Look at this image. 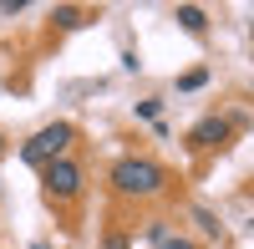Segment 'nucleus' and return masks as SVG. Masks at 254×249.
I'll return each instance as SVG.
<instances>
[{
  "mask_svg": "<svg viewBox=\"0 0 254 249\" xmlns=\"http://www.w3.org/2000/svg\"><path fill=\"white\" fill-rule=\"evenodd\" d=\"M198 224H203V234H208V239H219V219L208 214V209H198Z\"/></svg>",
  "mask_w": 254,
  "mask_h": 249,
  "instance_id": "9d476101",
  "label": "nucleus"
},
{
  "mask_svg": "<svg viewBox=\"0 0 254 249\" xmlns=\"http://www.w3.org/2000/svg\"><path fill=\"white\" fill-rule=\"evenodd\" d=\"M229 137H234V117H203V122L188 127V148L214 153V148H229Z\"/></svg>",
  "mask_w": 254,
  "mask_h": 249,
  "instance_id": "20e7f679",
  "label": "nucleus"
},
{
  "mask_svg": "<svg viewBox=\"0 0 254 249\" xmlns=\"http://www.w3.org/2000/svg\"><path fill=\"white\" fill-rule=\"evenodd\" d=\"M203 81H208V71H203V66H193V71H188V76L178 81V92H198Z\"/></svg>",
  "mask_w": 254,
  "mask_h": 249,
  "instance_id": "0eeeda50",
  "label": "nucleus"
},
{
  "mask_svg": "<svg viewBox=\"0 0 254 249\" xmlns=\"http://www.w3.org/2000/svg\"><path fill=\"white\" fill-rule=\"evenodd\" d=\"M31 249H51V244H31Z\"/></svg>",
  "mask_w": 254,
  "mask_h": 249,
  "instance_id": "f8f14e48",
  "label": "nucleus"
},
{
  "mask_svg": "<svg viewBox=\"0 0 254 249\" xmlns=\"http://www.w3.org/2000/svg\"><path fill=\"white\" fill-rule=\"evenodd\" d=\"M107 249H127V239H122V234H112V239H107Z\"/></svg>",
  "mask_w": 254,
  "mask_h": 249,
  "instance_id": "9b49d317",
  "label": "nucleus"
},
{
  "mask_svg": "<svg viewBox=\"0 0 254 249\" xmlns=\"http://www.w3.org/2000/svg\"><path fill=\"white\" fill-rule=\"evenodd\" d=\"M158 112H163V102H158V97H147V102H137V117H142V122H158Z\"/></svg>",
  "mask_w": 254,
  "mask_h": 249,
  "instance_id": "1a4fd4ad",
  "label": "nucleus"
},
{
  "mask_svg": "<svg viewBox=\"0 0 254 249\" xmlns=\"http://www.w3.org/2000/svg\"><path fill=\"white\" fill-rule=\"evenodd\" d=\"M0 153H5V137H0Z\"/></svg>",
  "mask_w": 254,
  "mask_h": 249,
  "instance_id": "ddd939ff",
  "label": "nucleus"
},
{
  "mask_svg": "<svg viewBox=\"0 0 254 249\" xmlns=\"http://www.w3.org/2000/svg\"><path fill=\"white\" fill-rule=\"evenodd\" d=\"M163 183H168V173L153 158H117L112 163V188L122 198H153V193H163Z\"/></svg>",
  "mask_w": 254,
  "mask_h": 249,
  "instance_id": "f257e3e1",
  "label": "nucleus"
},
{
  "mask_svg": "<svg viewBox=\"0 0 254 249\" xmlns=\"http://www.w3.org/2000/svg\"><path fill=\"white\" fill-rule=\"evenodd\" d=\"M41 188H46L51 203L76 198V193H81V163H76V158H56V163H46V168H41Z\"/></svg>",
  "mask_w": 254,
  "mask_h": 249,
  "instance_id": "7ed1b4c3",
  "label": "nucleus"
},
{
  "mask_svg": "<svg viewBox=\"0 0 254 249\" xmlns=\"http://www.w3.org/2000/svg\"><path fill=\"white\" fill-rule=\"evenodd\" d=\"M158 249H198L193 239H183V234H163V239H153Z\"/></svg>",
  "mask_w": 254,
  "mask_h": 249,
  "instance_id": "6e6552de",
  "label": "nucleus"
},
{
  "mask_svg": "<svg viewBox=\"0 0 254 249\" xmlns=\"http://www.w3.org/2000/svg\"><path fill=\"white\" fill-rule=\"evenodd\" d=\"M51 20H56L61 31H76V26H81V10H76V5H56V15H51Z\"/></svg>",
  "mask_w": 254,
  "mask_h": 249,
  "instance_id": "423d86ee",
  "label": "nucleus"
},
{
  "mask_svg": "<svg viewBox=\"0 0 254 249\" xmlns=\"http://www.w3.org/2000/svg\"><path fill=\"white\" fill-rule=\"evenodd\" d=\"M71 142H76V127L71 122H51V127H41L26 148H20V163H31V168H46V163L56 158H66L71 153Z\"/></svg>",
  "mask_w": 254,
  "mask_h": 249,
  "instance_id": "f03ea898",
  "label": "nucleus"
},
{
  "mask_svg": "<svg viewBox=\"0 0 254 249\" xmlns=\"http://www.w3.org/2000/svg\"><path fill=\"white\" fill-rule=\"evenodd\" d=\"M178 26H183L188 36H203V31H208V15H203L198 5H178Z\"/></svg>",
  "mask_w": 254,
  "mask_h": 249,
  "instance_id": "39448f33",
  "label": "nucleus"
}]
</instances>
